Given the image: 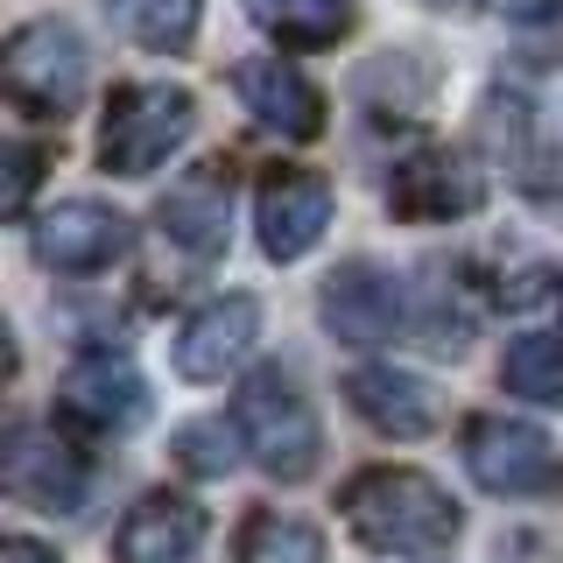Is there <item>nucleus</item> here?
Masks as SVG:
<instances>
[{
    "label": "nucleus",
    "mask_w": 563,
    "mask_h": 563,
    "mask_svg": "<svg viewBox=\"0 0 563 563\" xmlns=\"http://www.w3.org/2000/svg\"><path fill=\"white\" fill-rule=\"evenodd\" d=\"M345 521L366 550L380 556H437L457 542V500L430 472H409V465H374L345 486Z\"/></svg>",
    "instance_id": "nucleus-1"
},
{
    "label": "nucleus",
    "mask_w": 563,
    "mask_h": 563,
    "mask_svg": "<svg viewBox=\"0 0 563 563\" xmlns=\"http://www.w3.org/2000/svg\"><path fill=\"white\" fill-rule=\"evenodd\" d=\"M233 422H240V444L254 451V465L268 472V479H282V486L310 479L317 457H324V430H317L310 395L282 374V366H261V374L240 380Z\"/></svg>",
    "instance_id": "nucleus-2"
},
{
    "label": "nucleus",
    "mask_w": 563,
    "mask_h": 563,
    "mask_svg": "<svg viewBox=\"0 0 563 563\" xmlns=\"http://www.w3.org/2000/svg\"><path fill=\"white\" fill-rule=\"evenodd\" d=\"M190 128H198V99L184 85H128V92H113V106H106L99 163L113 176H148L184 148Z\"/></svg>",
    "instance_id": "nucleus-3"
},
{
    "label": "nucleus",
    "mask_w": 563,
    "mask_h": 563,
    "mask_svg": "<svg viewBox=\"0 0 563 563\" xmlns=\"http://www.w3.org/2000/svg\"><path fill=\"white\" fill-rule=\"evenodd\" d=\"M0 70H8L14 106L49 113V120L78 113L85 85H92V57H85V43H78V29H70V22H29V29H14Z\"/></svg>",
    "instance_id": "nucleus-4"
},
{
    "label": "nucleus",
    "mask_w": 563,
    "mask_h": 563,
    "mask_svg": "<svg viewBox=\"0 0 563 563\" xmlns=\"http://www.w3.org/2000/svg\"><path fill=\"white\" fill-rule=\"evenodd\" d=\"M465 472L479 479L486 493H542L556 479V451L536 422L521 416H472L465 422Z\"/></svg>",
    "instance_id": "nucleus-5"
},
{
    "label": "nucleus",
    "mask_w": 563,
    "mask_h": 563,
    "mask_svg": "<svg viewBox=\"0 0 563 563\" xmlns=\"http://www.w3.org/2000/svg\"><path fill=\"white\" fill-rule=\"evenodd\" d=\"M0 479L22 507H43V515H78L85 507V457L57 444V430L43 422H14L8 430V451H0Z\"/></svg>",
    "instance_id": "nucleus-6"
},
{
    "label": "nucleus",
    "mask_w": 563,
    "mask_h": 563,
    "mask_svg": "<svg viewBox=\"0 0 563 563\" xmlns=\"http://www.w3.org/2000/svg\"><path fill=\"white\" fill-rule=\"evenodd\" d=\"M479 205H486L479 169L451 148H416L409 163H395V176H387V211L409 225H451V219H472Z\"/></svg>",
    "instance_id": "nucleus-7"
},
{
    "label": "nucleus",
    "mask_w": 563,
    "mask_h": 563,
    "mask_svg": "<svg viewBox=\"0 0 563 563\" xmlns=\"http://www.w3.org/2000/svg\"><path fill=\"white\" fill-rule=\"evenodd\" d=\"M128 246H134L128 211H113L99 198H64L35 225V261L57 268V275H99V268H113Z\"/></svg>",
    "instance_id": "nucleus-8"
},
{
    "label": "nucleus",
    "mask_w": 563,
    "mask_h": 563,
    "mask_svg": "<svg viewBox=\"0 0 563 563\" xmlns=\"http://www.w3.org/2000/svg\"><path fill=\"white\" fill-rule=\"evenodd\" d=\"M317 317H324V331L345 339V345H380L409 324V296H401V282L387 268H374V261H345V268L324 282V296H317Z\"/></svg>",
    "instance_id": "nucleus-9"
},
{
    "label": "nucleus",
    "mask_w": 563,
    "mask_h": 563,
    "mask_svg": "<svg viewBox=\"0 0 563 563\" xmlns=\"http://www.w3.org/2000/svg\"><path fill=\"white\" fill-rule=\"evenodd\" d=\"M254 219H261V254L268 261H303L331 225V184L317 169H275L261 184Z\"/></svg>",
    "instance_id": "nucleus-10"
},
{
    "label": "nucleus",
    "mask_w": 563,
    "mask_h": 563,
    "mask_svg": "<svg viewBox=\"0 0 563 563\" xmlns=\"http://www.w3.org/2000/svg\"><path fill=\"white\" fill-rule=\"evenodd\" d=\"M155 219H163V233L184 246L190 261L225 254V240H233V176H225L219 163L184 169V176H176V184L163 190Z\"/></svg>",
    "instance_id": "nucleus-11"
},
{
    "label": "nucleus",
    "mask_w": 563,
    "mask_h": 563,
    "mask_svg": "<svg viewBox=\"0 0 563 563\" xmlns=\"http://www.w3.org/2000/svg\"><path fill=\"white\" fill-rule=\"evenodd\" d=\"M64 416L85 422L92 437H128L148 416V380L120 352H92V360H78L64 374Z\"/></svg>",
    "instance_id": "nucleus-12"
},
{
    "label": "nucleus",
    "mask_w": 563,
    "mask_h": 563,
    "mask_svg": "<svg viewBox=\"0 0 563 563\" xmlns=\"http://www.w3.org/2000/svg\"><path fill=\"white\" fill-rule=\"evenodd\" d=\"M233 92H240L246 113H254V128H268L282 141L324 134V99H317V85L289 57H246L233 70Z\"/></svg>",
    "instance_id": "nucleus-13"
},
{
    "label": "nucleus",
    "mask_w": 563,
    "mask_h": 563,
    "mask_svg": "<svg viewBox=\"0 0 563 563\" xmlns=\"http://www.w3.org/2000/svg\"><path fill=\"white\" fill-rule=\"evenodd\" d=\"M261 345V303L254 296H219L176 331V374L184 380H225L246 352Z\"/></svg>",
    "instance_id": "nucleus-14"
},
{
    "label": "nucleus",
    "mask_w": 563,
    "mask_h": 563,
    "mask_svg": "<svg viewBox=\"0 0 563 563\" xmlns=\"http://www.w3.org/2000/svg\"><path fill=\"white\" fill-rule=\"evenodd\" d=\"M205 556V507H190L184 493H148L128 507L113 536V563H198Z\"/></svg>",
    "instance_id": "nucleus-15"
},
{
    "label": "nucleus",
    "mask_w": 563,
    "mask_h": 563,
    "mask_svg": "<svg viewBox=\"0 0 563 563\" xmlns=\"http://www.w3.org/2000/svg\"><path fill=\"white\" fill-rule=\"evenodd\" d=\"M345 395L380 437H430L437 430V387L422 374H401V366H360V374L345 380Z\"/></svg>",
    "instance_id": "nucleus-16"
},
{
    "label": "nucleus",
    "mask_w": 563,
    "mask_h": 563,
    "mask_svg": "<svg viewBox=\"0 0 563 563\" xmlns=\"http://www.w3.org/2000/svg\"><path fill=\"white\" fill-rule=\"evenodd\" d=\"M106 22H113L128 43L155 49V57H184L190 43H198V0H99Z\"/></svg>",
    "instance_id": "nucleus-17"
},
{
    "label": "nucleus",
    "mask_w": 563,
    "mask_h": 563,
    "mask_svg": "<svg viewBox=\"0 0 563 563\" xmlns=\"http://www.w3.org/2000/svg\"><path fill=\"white\" fill-rule=\"evenodd\" d=\"M246 14H254L282 49H331L352 29L360 8H352V0H246Z\"/></svg>",
    "instance_id": "nucleus-18"
},
{
    "label": "nucleus",
    "mask_w": 563,
    "mask_h": 563,
    "mask_svg": "<svg viewBox=\"0 0 563 563\" xmlns=\"http://www.w3.org/2000/svg\"><path fill=\"white\" fill-rule=\"evenodd\" d=\"M500 380L515 387V395L542 401V409H563V339L556 331H521L500 360Z\"/></svg>",
    "instance_id": "nucleus-19"
},
{
    "label": "nucleus",
    "mask_w": 563,
    "mask_h": 563,
    "mask_svg": "<svg viewBox=\"0 0 563 563\" xmlns=\"http://www.w3.org/2000/svg\"><path fill=\"white\" fill-rule=\"evenodd\" d=\"M240 563H324V536L296 515H254L240 536Z\"/></svg>",
    "instance_id": "nucleus-20"
},
{
    "label": "nucleus",
    "mask_w": 563,
    "mask_h": 563,
    "mask_svg": "<svg viewBox=\"0 0 563 563\" xmlns=\"http://www.w3.org/2000/svg\"><path fill=\"white\" fill-rule=\"evenodd\" d=\"M233 437H240V422L233 430H225V422H184V430H176V457H184L198 479H219V472H233V457H240Z\"/></svg>",
    "instance_id": "nucleus-21"
},
{
    "label": "nucleus",
    "mask_w": 563,
    "mask_h": 563,
    "mask_svg": "<svg viewBox=\"0 0 563 563\" xmlns=\"http://www.w3.org/2000/svg\"><path fill=\"white\" fill-rule=\"evenodd\" d=\"M35 169H43V148L35 141H8V190H0V205L22 219V205H29V190H35Z\"/></svg>",
    "instance_id": "nucleus-22"
},
{
    "label": "nucleus",
    "mask_w": 563,
    "mask_h": 563,
    "mask_svg": "<svg viewBox=\"0 0 563 563\" xmlns=\"http://www.w3.org/2000/svg\"><path fill=\"white\" fill-rule=\"evenodd\" d=\"M0 563H57V550L35 542V536H8V542H0Z\"/></svg>",
    "instance_id": "nucleus-23"
},
{
    "label": "nucleus",
    "mask_w": 563,
    "mask_h": 563,
    "mask_svg": "<svg viewBox=\"0 0 563 563\" xmlns=\"http://www.w3.org/2000/svg\"><path fill=\"white\" fill-rule=\"evenodd\" d=\"M500 14H515V22H542V14H556L563 0H493Z\"/></svg>",
    "instance_id": "nucleus-24"
},
{
    "label": "nucleus",
    "mask_w": 563,
    "mask_h": 563,
    "mask_svg": "<svg viewBox=\"0 0 563 563\" xmlns=\"http://www.w3.org/2000/svg\"><path fill=\"white\" fill-rule=\"evenodd\" d=\"M422 8H457V0H422Z\"/></svg>",
    "instance_id": "nucleus-25"
}]
</instances>
